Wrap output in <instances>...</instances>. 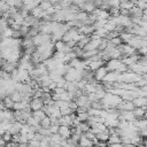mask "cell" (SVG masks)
I'll return each instance as SVG.
<instances>
[{"mask_svg":"<svg viewBox=\"0 0 147 147\" xmlns=\"http://www.w3.org/2000/svg\"><path fill=\"white\" fill-rule=\"evenodd\" d=\"M30 107H31V109H33L34 111H37V110H39L42 107V101L40 99H34V100L31 101Z\"/></svg>","mask_w":147,"mask_h":147,"instance_id":"cell-1","label":"cell"},{"mask_svg":"<svg viewBox=\"0 0 147 147\" xmlns=\"http://www.w3.org/2000/svg\"><path fill=\"white\" fill-rule=\"evenodd\" d=\"M106 75H107V69H106V68H100V69L96 70L95 78H96L98 80H100V79H103V78L106 77Z\"/></svg>","mask_w":147,"mask_h":147,"instance_id":"cell-2","label":"cell"},{"mask_svg":"<svg viewBox=\"0 0 147 147\" xmlns=\"http://www.w3.org/2000/svg\"><path fill=\"white\" fill-rule=\"evenodd\" d=\"M59 134L61 137H64V138H68L70 136V129L68 126H60L59 129Z\"/></svg>","mask_w":147,"mask_h":147,"instance_id":"cell-3","label":"cell"},{"mask_svg":"<svg viewBox=\"0 0 147 147\" xmlns=\"http://www.w3.org/2000/svg\"><path fill=\"white\" fill-rule=\"evenodd\" d=\"M80 146H82V147H91V146H92V142H91V140H88L85 136H83V137L80 138Z\"/></svg>","mask_w":147,"mask_h":147,"instance_id":"cell-4","label":"cell"},{"mask_svg":"<svg viewBox=\"0 0 147 147\" xmlns=\"http://www.w3.org/2000/svg\"><path fill=\"white\" fill-rule=\"evenodd\" d=\"M2 102H3V105H5L6 108H13V107H14V101H13L9 96H6Z\"/></svg>","mask_w":147,"mask_h":147,"instance_id":"cell-5","label":"cell"}]
</instances>
